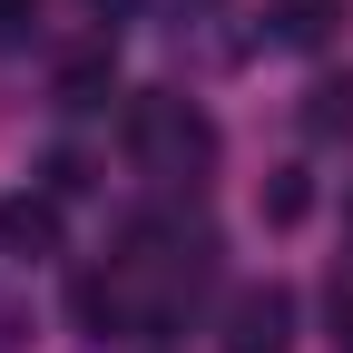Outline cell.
<instances>
[{"label": "cell", "instance_id": "cell-1", "mask_svg": "<svg viewBox=\"0 0 353 353\" xmlns=\"http://www.w3.org/2000/svg\"><path fill=\"white\" fill-rule=\"evenodd\" d=\"M128 148H138L148 176H167V187H187V176L216 167V128L196 99H167V88H148V99H128Z\"/></svg>", "mask_w": 353, "mask_h": 353}, {"label": "cell", "instance_id": "cell-2", "mask_svg": "<svg viewBox=\"0 0 353 353\" xmlns=\"http://www.w3.org/2000/svg\"><path fill=\"white\" fill-rule=\"evenodd\" d=\"M157 50L187 69V79H216V69H236L255 50V20H245V0H167Z\"/></svg>", "mask_w": 353, "mask_h": 353}, {"label": "cell", "instance_id": "cell-3", "mask_svg": "<svg viewBox=\"0 0 353 353\" xmlns=\"http://www.w3.org/2000/svg\"><path fill=\"white\" fill-rule=\"evenodd\" d=\"M285 343H294V294L285 285H236L216 353H285Z\"/></svg>", "mask_w": 353, "mask_h": 353}, {"label": "cell", "instance_id": "cell-4", "mask_svg": "<svg viewBox=\"0 0 353 353\" xmlns=\"http://www.w3.org/2000/svg\"><path fill=\"white\" fill-rule=\"evenodd\" d=\"M334 30H343V0H275L265 10V39L275 50H324Z\"/></svg>", "mask_w": 353, "mask_h": 353}, {"label": "cell", "instance_id": "cell-5", "mask_svg": "<svg viewBox=\"0 0 353 353\" xmlns=\"http://www.w3.org/2000/svg\"><path fill=\"white\" fill-rule=\"evenodd\" d=\"M0 245H10V255H59V206L50 196H10V206H0Z\"/></svg>", "mask_w": 353, "mask_h": 353}, {"label": "cell", "instance_id": "cell-6", "mask_svg": "<svg viewBox=\"0 0 353 353\" xmlns=\"http://www.w3.org/2000/svg\"><path fill=\"white\" fill-rule=\"evenodd\" d=\"M304 138H353V79H314L304 88Z\"/></svg>", "mask_w": 353, "mask_h": 353}, {"label": "cell", "instance_id": "cell-7", "mask_svg": "<svg viewBox=\"0 0 353 353\" xmlns=\"http://www.w3.org/2000/svg\"><path fill=\"white\" fill-rule=\"evenodd\" d=\"M304 206H314V187H304V167H275V187H265V226H294Z\"/></svg>", "mask_w": 353, "mask_h": 353}, {"label": "cell", "instance_id": "cell-8", "mask_svg": "<svg viewBox=\"0 0 353 353\" xmlns=\"http://www.w3.org/2000/svg\"><path fill=\"white\" fill-rule=\"evenodd\" d=\"M59 99H69V108H99V99H108V59H99V50L69 59V69H59Z\"/></svg>", "mask_w": 353, "mask_h": 353}, {"label": "cell", "instance_id": "cell-9", "mask_svg": "<svg viewBox=\"0 0 353 353\" xmlns=\"http://www.w3.org/2000/svg\"><path fill=\"white\" fill-rule=\"evenodd\" d=\"M324 334H334V353H353V285L324 294Z\"/></svg>", "mask_w": 353, "mask_h": 353}, {"label": "cell", "instance_id": "cell-10", "mask_svg": "<svg viewBox=\"0 0 353 353\" xmlns=\"http://www.w3.org/2000/svg\"><path fill=\"white\" fill-rule=\"evenodd\" d=\"M30 20H39V0H0V50H10V39H30Z\"/></svg>", "mask_w": 353, "mask_h": 353}, {"label": "cell", "instance_id": "cell-11", "mask_svg": "<svg viewBox=\"0 0 353 353\" xmlns=\"http://www.w3.org/2000/svg\"><path fill=\"white\" fill-rule=\"evenodd\" d=\"M20 324H30L20 304H0V353H20Z\"/></svg>", "mask_w": 353, "mask_h": 353}, {"label": "cell", "instance_id": "cell-12", "mask_svg": "<svg viewBox=\"0 0 353 353\" xmlns=\"http://www.w3.org/2000/svg\"><path fill=\"white\" fill-rule=\"evenodd\" d=\"M88 10H128V0H88Z\"/></svg>", "mask_w": 353, "mask_h": 353}]
</instances>
